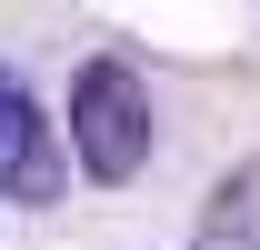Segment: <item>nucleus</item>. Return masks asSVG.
Listing matches in <instances>:
<instances>
[{"mask_svg": "<svg viewBox=\"0 0 260 250\" xmlns=\"http://www.w3.org/2000/svg\"><path fill=\"white\" fill-rule=\"evenodd\" d=\"M70 160L90 180H130L150 160V90L130 60H80L70 70Z\"/></svg>", "mask_w": 260, "mask_h": 250, "instance_id": "f257e3e1", "label": "nucleus"}, {"mask_svg": "<svg viewBox=\"0 0 260 250\" xmlns=\"http://www.w3.org/2000/svg\"><path fill=\"white\" fill-rule=\"evenodd\" d=\"M190 250H260V160L220 170V190L200 200V230H190Z\"/></svg>", "mask_w": 260, "mask_h": 250, "instance_id": "7ed1b4c3", "label": "nucleus"}, {"mask_svg": "<svg viewBox=\"0 0 260 250\" xmlns=\"http://www.w3.org/2000/svg\"><path fill=\"white\" fill-rule=\"evenodd\" d=\"M0 200H60V150H50V120L20 70H0Z\"/></svg>", "mask_w": 260, "mask_h": 250, "instance_id": "f03ea898", "label": "nucleus"}]
</instances>
